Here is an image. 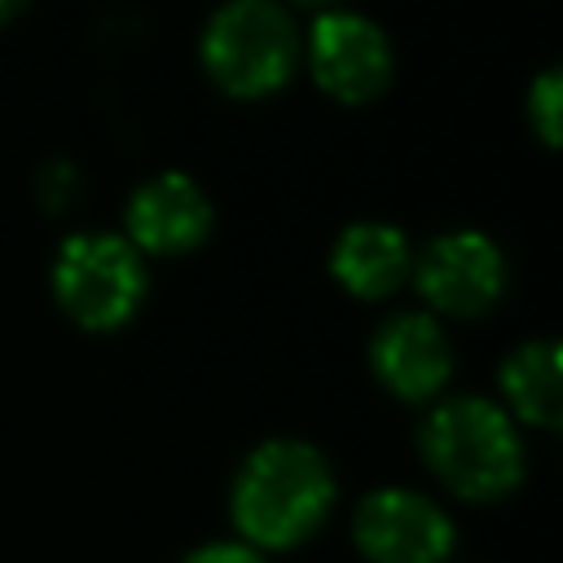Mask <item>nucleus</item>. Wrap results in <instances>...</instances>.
I'll return each mask as SVG.
<instances>
[{
	"label": "nucleus",
	"instance_id": "1",
	"mask_svg": "<svg viewBox=\"0 0 563 563\" xmlns=\"http://www.w3.org/2000/svg\"><path fill=\"white\" fill-rule=\"evenodd\" d=\"M334 506L330 462L303 440H264L238 471L233 519L251 545L286 550L308 541Z\"/></svg>",
	"mask_w": 563,
	"mask_h": 563
},
{
	"label": "nucleus",
	"instance_id": "2",
	"mask_svg": "<svg viewBox=\"0 0 563 563\" xmlns=\"http://www.w3.org/2000/svg\"><path fill=\"white\" fill-rule=\"evenodd\" d=\"M422 457L466 501L506 497L523 475L515 422L484 396H453L422 422Z\"/></svg>",
	"mask_w": 563,
	"mask_h": 563
},
{
	"label": "nucleus",
	"instance_id": "3",
	"mask_svg": "<svg viewBox=\"0 0 563 563\" xmlns=\"http://www.w3.org/2000/svg\"><path fill=\"white\" fill-rule=\"evenodd\" d=\"M295 22L277 0H224L202 31V66L233 97H268L295 70Z\"/></svg>",
	"mask_w": 563,
	"mask_h": 563
},
{
	"label": "nucleus",
	"instance_id": "4",
	"mask_svg": "<svg viewBox=\"0 0 563 563\" xmlns=\"http://www.w3.org/2000/svg\"><path fill=\"white\" fill-rule=\"evenodd\" d=\"M53 295L79 325L114 330L145 299V264L119 233H75L53 260Z\"/></svg>",
	"mask_w": 563,
	"mask_h": 563
},
{
	"label": "nucleus",
	"instance_id": "5",
	"mask_svg": "<svg viewBox=\"0 0 563 563\" xmlns=\"http://www.w3.org/2000/svg\"><path fill=\"white\" fill-rule=\"evenodd\" d=\"M356 545L374 563H444L453 550L449 515L409 488H378L356 506Z\"/></svg>",
	"mask_w": 563,
	"mask_h": 563
},
{
	"label": "nucleus",
	"instance_id": "6",
	"mask_svg": "<svg viewBox=\"0 0 563 563\" xmlns=\"http://www.w3.org/2000/svg\"><path fill=\"white\" fill-rule=\"evenodd\" d=\"M418 290L449 317H479L506 295V255L475 229L444 233L422 251Z\"/></svg>",
	"mask_w": 563,
	"mask_h": 563
},
{
	"label": "nucleus",
	"instance_id": "7",
	"mask_svg": "<svg viewBox=\"0 0 563 563\" xmlns=\"http://www.w3.org/2000/svg\"><path fill=\"white\" fill-rule=\"evenodd\" d=\"M308 57H312V75L317 84L347 106L374 101L387 79H391V44L387 35L347 9L321 13L312 22V40H308Z\"/></svg>",
	"mask_w": 563,
	"mask_h": 563
},
{
	"label": "nucleus",
	"instance_id": "8",
	"mask_svg": "<svg viewBox=\"0 0 563 563\" xmlns=\"http://www.w3.org/2000/svg\"><path fill=\"white\" fill-rule=\"evenodd\" d=\"M211 233V202L185 172H158L128 198V242L154 255L194 251Z\"/></svg>",
	"mask_w": 563,
	"mask_h": 563
},
{
	"label": "nucleus",
	"instance_id": "9",
	"mask_svg": "<svg viewBox=\"0 0 563 563\" xmlns=\"http://www.w3.org/2000/svg\"><path fill=\"white\" fill-rule=\"evenodd\" d=\"M369 361L378 383L400 400H427L453 374V347L444 330L422 312H396L383 321L369 343Z\"/></svg>",
	"mask_w": 563,
	"mask_h": 563
},
{
	"label": "nucleus",
	"instance_id": "10",
	"mask_svg": "<svg viewBox=\"0 0 563 563\" xmlns=\"http://www.w3.org/2000/svg\"><path fill=\"white\" fill-rule=\"evenodd\" d=\"M330 273L356 299H383L409 273V242L391 224L361 220L339 233V242L330 251Z\"/></svg>",
	"mask_w": 563,
	"mask_h": 563
},
{
	"label": "nucleus",
	"instance_id": "11",
	"mask_svg": "<svg viewBox=\"0 0 563 563\" xmlns=\"http://www.w3.org/2000/svg\"><path fill=\"white\" fill-rule=\"evenodd\" d=\"M510 409L532 427H563V339H532L501 365Z\"/></svg>",
	"mask_w": 563,
	"mask_h": 563
},
{
	"label": "nucleus",
	"instance_id": "12",
	"mask_svg": "<svg viewBox=\"0 0 563 563\" xmlns=\"http://www.w3.org/2000/svg\"><path fill=\"white\" fill-rule=\"evenodd\" d=\"M528 114H532V128L545 145L563 150V66H550L537 75L532 92H528Z\"/></svg>",
	"mask_w": 563,
	"mask_h": 563
},
{
	"label": "nucleus",
	"instance_id": "13",
	"mask_svg": "<svg viewBox=\"0 0 563 563\" xmlns=\"http://www.w3.org/2000/svg\"><path fill=\"white\" fill-rule=\"evenodd\" d=\"M35 194H40V202H44L48 211L70 207L75 194H79V176H75V167H70L66 158H48V163L35 172Z\"/></svg>",
	"mask_w": 563,
	"mask_h": 563
},
{
	"label": "nucleus",
	"instance_id": "14",
	"mask_svg": "<svg viewBox=\"0 0 563 563\" xmlns=\"http://www.w3.org/2000/svg\"><path fill=\"white\" fill-rule=\"evenodd\" d=\"M185 563H264V554L251 545H238V541H216V545L194 550Z\"/></svg>",
	"mask_w": 563,
	"mask_h": 563
},
{
	"label": "nucleus",
	"instance_id": "15",
	"mask_svg": "<svg viewBox=\"0 0 563 563\" xmlns=\"http://www.w3.org/2000/svg\"><path fill=\"white\" fill-rule=\"evenodd\" d=\"M22 4H26V0H0V22H9L13 13H22Z\"/></svg>",
	"mask_w": 563,
	"mask_h": 563
}]
</instances>
